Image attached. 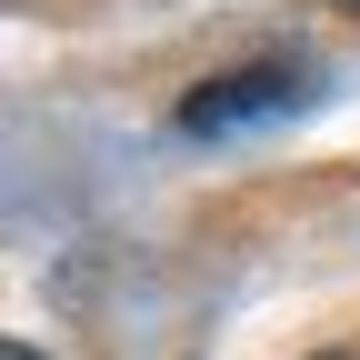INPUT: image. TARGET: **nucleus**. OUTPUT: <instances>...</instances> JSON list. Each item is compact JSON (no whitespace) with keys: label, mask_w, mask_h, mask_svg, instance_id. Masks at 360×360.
I'll list each match as a JSON object with an SVG mask.
<instances>
[{"label":"nucleus","mask_w":360,"mask_h":360,"mask_svg":"<svg viewBox=\"0 0 360 360\" xmlns=\"http://www.w3.org/2000/svg\"><path fill=\"white\" fill-rule=\"evenodd\" d=\"M0 360H40V350H30V340H11V350H0Z\"/></svg>","instance_id":"f03ea898"},{"label":"nucleus","mask_w":360,"mask_h":360,"mask_svg":"<svg viewBox=\"0 0 360 360\" xmlns=\"http://www.w3.org/2000/svg\"><path fill=\"white\" fill-rule=\"evenodd\" d=\"M321 101V70H300V60H250V70H220L200 80L191 101H180V130L191 141H231V130H260V120H290Z\"/></svg>","instance_id":"f257e3e1"},{"label":"nucleus","mask_w":360,"mask_h":360,"mask_svg":"<svg viewBox=\"0 0 360 360\" xmlns=\"http://www.w3.org/2000/svg\"><path fill=\"white\" fill-rule=\"evenodd\" d=\"M310 360H350V350H310Z\"/></svg>","instance_id":"7ed1b4c3"},{"label":"nucleus","mask_w":360,"mask_h":360,"mask_svg":"<svg viewBox=\"0 0 360 360\" xmlns=\"http://www.w3.org/2000/svg\"><path fill=\"white\" fill-rule=\"evenodd\" d=\"M340 11H360V0H340Z\"/></svg>","instance_id":"20e7f679"}]
</instances>
